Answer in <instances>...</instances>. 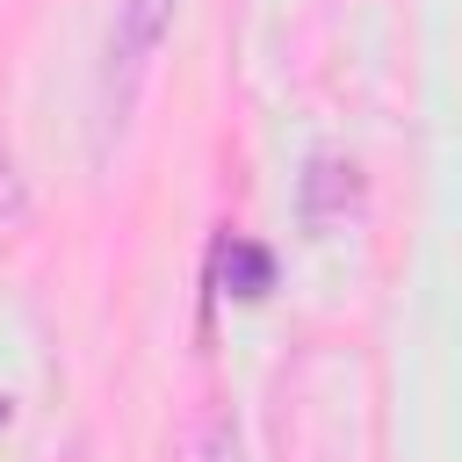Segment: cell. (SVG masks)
I'll list each match as a JSON object with an SVG mask.
<instances>
[{
	"label": "cell",
	"mask_w": 462,
	"mask_h": 462,
	"mask_svg": "<svg viewBox=\"0 0 462 462\" xmlns=\"http://www.w3.org/2000/svg\"><path fill=\"white\" fill-rule=\"evenodd\" d=\"M173 29V0H116V36H108V101L123 108L137 94V72Z\"/></svg>",
	"instance_id": "1"
},
{
	"label": "cell",
	"mask_w": 462,
	"mask_h": 462,
	"mask_svg": "<svg viewBox=\"0 0 462 462\" xmlns=\"http://www.w3.org/2000/svg\"><path fill=\"white\" fill-rule=\"evenodd\" d=\"M354 202H361V173H354V159L318 152V159L303 166V224H310V231H332V224L354 217Z\"/></svg>",
	"instance_id": "2"
},
{
	"label": "cell",
	"mask_w": 462,
	"mask_h": 462,
	"mask_svg": "<svg viewBox=\"0 0 462 462\" xmlns=\"http://www.w3.org/2000/svg\"><path fill=\"white\" fill-rule=\"evenodd\" d=\"M217 289L238 296V303L267 296V289H274V253L253 245V238H224V245H217Z\"/></svg>",
	"instance_id": "3"
},
{
	"label": "cell",
	"mask_w": 462,
	"mask_h": 462,
	"mask_svg": "<svg viewBox=\"0 0 462 462\" xmlns=\"http://www.w3.org/2000/svg\"><path fill=\"white\" fill-rule=\"evenodd\" d=\"M29 217V195H22V173H14V159L0 152V224H22Z\"/></svg>",
	"instance_id": "4"
},
{
	"label": "cell",
	"mask_w": 462,
	"mask_h": 462,
	"mask_svg": "<svg viewBox=\"0 0 462 462\" xmlns=\"http://www.w3.org/2000/svg\"><path fill=\"white\" fill-rule=\"evenodd\" d=\"M202 462H238V426H231V419H209V448H202Z\"/></svg>",
	"instance_id": "5"
},
{
	"label": "cell",
	"mask_w": 462,
	"mask_h": 462,
	"mask_svg": "<svg viewBox=\"0 0 462 462\" xmlns=\"http://www.w3.org/2000/svg\"><path fill=\"white\" fill-rule=\"evenodd\" d=\"M0 426H7V397H0Z\"/></svg>",
	"instance_id": "6"
}]
</instances>
